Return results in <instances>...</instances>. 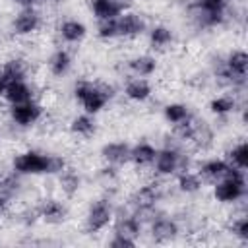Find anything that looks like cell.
<instances>
[{"label": "cell", "instance_id": "1", "mask_svg": "<svg viewBox=\"0 0 248 248\" xmlns=\"http://www.w3.org/2000/svg\"><path fill=\"white\" fill-rule=\"evenodd\" d=\"M66 159L54 153H43L37 149H27L12 159V170L19 176H39V174H58L66 167Z\"/></svg>", "mask_w": 248, "mask_h": 248}, {"label": "cell", "instance_id": "2", "mask_svg": "<svg viewBox=\"0 0 248 248\" xmlns=\"http://www.w3.org/2000/svg\"><path fill=\"white\" fill-rule=\"evenodd\" d=\"M74 97L79 103V107L83 108V112L87 114H99L108 101L114 97L112 87L107 83H95L89 79H79L74 85Z\"/></svg>", "mask_w": 248, "mask_h": 248}, {"label": "cell", "instance_id": "3", "mask_svg": "<svg viewBox=\"0 0 248 248\" xmlns=\"http://www.w3.org/2000/svg\"><path fill=\"white\" fill-rule=\"evenodd\" d=\"M246 74H248V54L242 48L231 50L215 68V78L232 89L246 85Z\"/></svg>", "mask_w": 248, "mask_h": 248}, {"label": "cell", "instance_id": "4", "mask_svg": "<svg viewBox=\"0 0 248 248\" xmlns=\"http://www.w3.org/2000/svg\"><path fill=\"white\" fill-rule=\"evenodd\" d=\"M213 198L221 203H236L246 198V170L229 167L227 174L213 182Z\"/></svg>", "mask_w": 248, "mask_h": 248}, {"label": "cell", "instance_id": "5", "mask_svg": "<svg viewBox=\"0 0 248 248\" xmlns=\"http://www.w3.org/2000/svg\"><path fill=\"white\" fill-rule=\"evenodd\" d=\"M227 10H229L227 0H192L190 2L192 19L200 29L219 27L227 17Z\"/></svg>", "mask_w": 248, "mask_h": 248}, {"label": "cell", "instance_id": "6", "mask_svg": "<svg viewBox=\"0 0 248 248\" xmlns=\"http://www.w3.org/2000/svg\"><path fill=\"white\" fill-rule=\"evenodd\" d=\"M163 198V186L159 180H151L141 184L140 188H136L130 196V207L136 215H143V213H151L155 209V205L161 202Z\"/></svg>", "mask_w": 248, "mask_h": 248}, {"label": "cell", "instance_id": "7", "mask_svg": "<svg viewBox=\"0 0 248 248\" xmlns=\"http://www.w3.org/2000/svg\"><path fill=\"white\" fill-rule=\"evenodd\" d=\"M151 167L157 176H174L178 170L186 169V155H182L176 145H165L157 149Z\"/></svg>", "mask_w": 248, "mask_h": 248}, {"label": "cell", "instance_id": "8", "mask_svg": "<svg viewBox=\"0 0 248 248\" xmlns=\"http://www.w3.org/2000/svg\"><path fill=\"white\" fill-rule=\"evenodd\" d=\"M114 219V207L112 202L108 198H99L95 202H91V205L87 207L85 213V231L89 234L101 232L105 231Z\"/></svg>", "mask_w": 248, "mask_h": 248}, {"label": "cell", "instance_id": "9", "mask_svg": "<svg viewBox=\"0 0 248 248\" xmlns=\"http://www.w3.org/2000/svg\"><path fill=\"white\" fill-rule=\"evenodd\" d=\"M45 114L43 105L37 99L25 101V103H17V105H10V120L17 126V128H31L35 126Z\"/></svg>", "mask_w": 248, "mask_h": 248}, {"label": "cell", "instance_id": "10", "mask_svg": "<svg viewBox=\"0 0 248 248\" xmlns=\"http://www.w3.org/2000/svg\"><path fill=\"white\" fill-rule=\"evenodd\" d=\"M43 25V16L37 8H19L12 19V31L17 37H29L37 33Z\"/></svg>", "mask_w": 248, "mask_h": 248}, {"label": "cell", "instance_id": "11", "mask_svg": "<svg viewBox=\"0 0 248 248\" xmlns=\"http://www.w3.org/2000/svg\"><path fill=\"white\" fill-rule=\"evenodd\" d=\"M116 25H118V39H136L147 31V23L143 16L132 10H124L116 17Z\"/></svg>", "mask_w": 248, "mask_h": 248}, {"label": "cell", "instance_id": "12", "mask_svg": "<svg viewBox=\"0 0 248 248\" xmlns=\"http://www.w3.org/2000/svg\"><path fill=\"white\" fill-rule=\"evenodd\" d=\"M130 143L128 141H108L101 147V159L107 163V165H112V167H124L130 163Z\"/></svg>", "mask_w": 248, "mask_h": 248}, {"label": "cell", "instance_id": "13", "mask_svg": "<svg viewBox=\"0 0 248 248\" xmlns=\"http://www.w3.org/2000/svg\"><path fill=\"white\" fill-rule=\"evenodd\" d=\"M37 211H39V219L45 221L46 225H60L68 217V207L64 205L62 200H56V198L43 200L39 203Z\"/></svg>", "mask_w": 248, "mask_h": 248}, {"label": "cell", "instance_id": "14", "mask_svg": "<svg viewBox=\"0 0 248 248\" xmlns=\"http://www.w3.org/2000/svg\"><path fill=\"white\" fill-rule=\"evenodd\" d=\"M149 232H151V238L155 242L165 244V242H170V240H174L178 236L180 227L170 217H153L151 225H149Z\"/></svg>", "mask_w": 248, "mask_h": 248}, {"label": "cell", "instance_id": "15", "mask_svg": "<svg viewBox=\"0 0 248 248\" xmlns=\"http://www.w3.org/2000/svg\"><path fill=\"white\" fill-rule=\"evenodd\" d=\"M124 97L132 103H143L147 101L151 95H153V85L147 78H138V76H132L128 78L126 85H124Z\"/></svg>", "mask_w": 248, "mask_h": 248}, {"label": "cell", "instance_id": "16", "mask_svg": "<svg viewBox=\"0 0 248 248\" xmlns=\"http://www.w3.org/2000/svg\"><path fill=\"white\" fill-rule=\"evenodd\" d=\"M58 37L66 45H79L87 37V27H85L83 21L74 19V17H68V19L60 21V25H58Z\"/></svg>", "mask_w": 248, "mask_h": 248}, {"label": "cell", "instance_id": "17", "mask_svg": "<svg viewBox=\"0 0 248 248\" xmlns=\"http://www.w3.org/2000/svg\"><path fill=\"white\" fill-rule=\"evenodd\" d=\"M229 163H227V159L225 157H211V159H205L202 165H200V169H198V174L202 176V180L203 182H217L219 178H223L225 174H227V170H229Z\"/></svg>", "mask_w": 248, "mask_h": 248}, {"label": "cell", "instance_id": "18", "mask_svg": "<svg viewBox=\"0 0 248 248\" xmlns=\"http://www.w3.org/2000/svg\"><path fill=\"white\" fill-rule=\"evenodd\" d=\"M91 14L95 16L97 21L103 19H114L118 17L126 8V4L122 0H91Z\"/></svg>", "mask_w": 248, "mask_h": 248}, {"label": "cell", "instance_id": "19", "mask_svg": "<svg viewBox=\"0 0 248 248\" xmlns=\"http://www.w3.org/2000/svg\"><path fill=\"white\" fill-rule=\"evenodd\" d=\"M157 66L159 64L153 54H136L126 62V68L130 70V74L138 78H151L157 72Z\"/></svg>", "mask_w": 248, "mask_h": 248}, {"label": "cell", "instance_id": "20", "mask_svg": "<svg viewBox=\"0 0 248 248\" xmlns=\"http://www.w3.org/2000/svg\"><path fill=\"white\" fill-rule=\"evenodd\" d=\"M46 68H48L50 76H54V78L66 76L70 72V68H72V54H70V50L64 48V46L54 48L50 52L48 60H46Z\"/></svg>", "mask_w": 248, "mask_h": 248}, {"label": "cell", "instance_id": "21", "mask_svg": "<svg viewBox=\"0 0 248 248\" xmlns=\"http://www.w3.org/2000/svg\"><path fill=\"white\" fill-rule=\"evenodd\" d=\"M4 99L8 105H17V103H25L35 99V89L27 79H19V81H12L8 83L6 91H4Z\"/></svg>", "mask_w": 248, "mask_h": 248}, {"label": "cell", "instance_id": "22", "mask_svg": "<svg viewBox=\"0 0 248 248\" xmlns=\"http://www.w3.org/2000/svg\"><path fill=\"white\" fill-rule=\"evenodd\" d=\"M157 155V147L147 140H141L130 147V163L136 167H151Z\"/></svg>", "mask_w": 248, "mask_h": 248}, {"label": "cell", "instance_id": "23", "mask_svg": "<svg viewBox=\"0 0 248 248\" xmlns=\"http://www.w3.org/2000/svg\"><path fill=\"white\" fill-rule=\"evenodd\" d=\"M0 72H2V76L6 78L8 83L19 81V79H27V76H29V64H27L25 58L14 56V58H8V60L2 64Z\"/></svg>", "mask_w": 248, "mask_h": 248}, {"label": "cell", "instance_id": "24", "mask_svg": "<svg viewBox=\"0 0 248 248\" xmlns=\"http://www.w3.org/2000/svg\"><path fill=\"white\" fill-rule=\"evenodd\" d=\"M174 176H176V188L182 194H198L203 188V180L198 174V170H190L186 167V169L178 170Z\"/></svg>", "mask_w": 248, "mask_h": 248}, {"label": "cell", "instance_id": "25", "mask_svg": "<svg viewBox=\"0 0 248 248\" xmlns=\"http://www.w3.org/2000/svg\"><path fill=\"white\" fill-rule=\"evenodd\" d=\"M56 178H58V186H60L62 194L68 196V198L76 196L79 192V188H81V176H79V172L76 169L68 167V165L56 174Z\"/></svg>", "mask_w": 248, "mask_h": 248}, {"label": "cell", "instance_id": "26", "mask_svg": "<svg viewBox=\"0 0 248 248\" xmlns=\"http://www.w3.org/2000/svg\"><path fill=\"white\" fill-rule=\"evenodd\" d=\"M114 232L138 240V236H140V232H141V219H140V215H136V213L132 211V213H128V215L118 217V219L114 221Z\"/></svg>", "mask_w": 248, "mask_h": 248}, {"label": "cell", "instance_id": "27", "mask_svg": "<svg viewBox=\"0 0 248 248\" xmlns=\"http://www.w3.org/2000/svg\"><path fill=\"white\" fill-rule=\"evenodd\" d=\"M147 39H149L151 48H155V50H165V48H169V46L172 45L174 33H172L170 27H167V25H163V23H157V25L149 27Z\"/></svg>", "mask_w": 248, "mask_h": 248}, {"label": "cell", "instance_id": "28", "mask_svg": "<svg viewBox=\"0 0 248 248\" xmlns=\"http://www.w3.org/2000/svg\"><path fill=\"white\" fill-rule=\"evenodd\" d=\"M68 128L78 138H91L97 132V122H95V116L93 114L81 112V114H78V116H74L70 120V126Z\"/></svg>", "mask_w": 248, "mask_h": 248}, {"label": "cell", "instance_id": "29", "mask_svg": "<svg viewBox=\"0 0 248 248\" xmlns=\"http://www.w3.org/2000/svg\"><path fill=\"white\" fill-rule=\"evenodd\" d=\"M238 108V103H236V97L231 95V93H223V95H217L209 101V110L217 116H227L231 112H234Z\"/></svg>", "mask_w": 248, "mask_h": 248}, {"label": "cell", "instance_id": "30", "mask_svg": "<svg viewBox=\"0 0 248 248\" xmlns=\"http://www.w3.org/2000/svg\"><path fill=\"white\" fill-rule=\"evenodd\" d=\"M163 116H165V120H167L170 126H176V124H180V122L192 118L194 114H192L190 107L184 105V103H169V105H165V108H163Z\"/></svg>", "mask_w": 248, "mask_h": 248}, {"label": "cell", "instance_id": "31", "mask_svg": "<svg viewBox=\"0 0 248 248\" xmlns=\"http://www.w3.org/2000/svg\"><path fill=\"white\" fill-rule=\"evenodd\" d=\"M225 159H227V163H229L231 167H236V169L246 170V169H248V145H246V141L242 140V141H238L236 145H232V147L227 151Z\"/></svg>", "mask_w": 248, "mask_h": 248}, {"label": "cell", "instance_id": "32", "mask_svg": "<svg viewBox=\"0 0 248 248\" xmlns=\"http://www.w3.org/2000/svg\"><path fill=\"white\" fill-rule=\"evenodd\" d=\"M95 35H97L101 41H114V39H118L116 17H114V19H103V21H97Z\"/></svg>", "mask_w": 248, "mask_h": 248}, {"label": "cell", "instance_id": "33", "mask_svg": "<svg viewBox=\"0 0 248 248\" xmlns=\"http://www.w3.org/2000/svg\"><path fill=\"white\" fill-rule=\"evenodd\" d=\"M229 229L232 236H236L240 242H248V217L246 215H238L236 219H232Z\"/></svg>", "mask_w": 248, "mask_h": 248}, {"label": "cell", "instance_id": "34", "mask_svg": "<svg viewBox=\"0 0 248 248\" xmlns=\"http://www.w3.org/2000/svg\"><path fill=\"white\" fill-rule=\"evenodd\" d=\"M136 244H138V240L122 236V234H116V232H112V238L108 240V246H112V248H132Z\"/></svg>", "mask_w": 248, "mask_h": 248}, {"label": "cell", "instance_id": "35", "mask_svg": "<svg viewBox=\"0 0 248 248\" xmlns=\"http://www.w3.org/2000/svg\"><path fill=\"white\" fill-rule=\"evenodd\" d=\"M19 8H37L41 2H46V0H14Z\"/></svg>", "mask_w": 248, "mask_h": 248}, {"label": "cell", "instance_id": "36", "mask_svg": "<svg viewBox=\"0 0 248 248\" xmlns=\"http://www.w3.org/2000/svg\"><path fill=\"white\" fill-rule=\"evenodd\" d=\"M6 87H8V81H6V78H4V76H2V72H0V97H4Z\"/></svg>", "mask_w": 248, "mask_h": 248}, {"label": "cell", "instance_id": "37", "mask_svg": "<svg viewBox=\"0 0 248 248\" xmlns=\"http://www.w3.org/2000/svg\"><path fill=\"white\" fill-rule=\"evenodd\" d=\"M8 200H10V198H6V196H2V194H0V213L6 209V205H8Z\"/></svg>", "mask_w": 248, "mask_h": 248}, {"label": "cell", "instance_id": "38", "mask_svg": "<svg viewBox=\"0 0 248 248\" xmlns=\"http://www.w3.org/2000/svg\"><path fill=\"white\" fill-rule=\"evenodd\" d=\"M50 2H60V0H50Z\"/></svg>", "mask_w": 248, "mask_h": 248}]
</instances>
